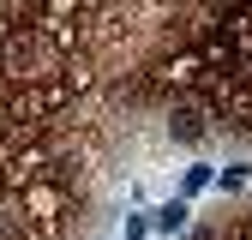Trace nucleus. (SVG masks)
<instances>
[{"label": "nucleus", "instance_id": "1", "mask_svg": "<svg viewBox=\"0 0 252 240\" xmlns=\"http://www.w3.org/2000/svg\"><path fill=\"white\" fill-rule=\"evenodd\" d=\"M204 120H210V114H204L198 102H180V108L168 114V132H174L180 144H198V138H204Z\"/></svg>", "mask_w": 252, "mask_h": 240}]
</instances>
